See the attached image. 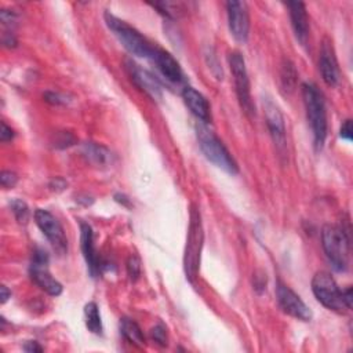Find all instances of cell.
<instances>
[{"label": "cell", "instance_id": "cell-1", "mask_svg": "<svg viewBox=\"0 0 353 353\" xmlns=\"http://www.w3.org/2000/svg\"><path fill=\"white\" fill-rule=\"evenodd\" d=\"M302 97L306 109V117L310 124L316 150L323 149L327 138V112L324 97L313 83L302 84Z\"/></svg>", "mask_w": 353, "mask_h": 353}, {"label": "cell", "instance_id": "cell-2", "mask_svg": "<svg viewBox=\"0 0 353 353\" xmlns=\"http://www.w3.org/2000/svg\"><path fill=\"white\" fill-rule=\"evenodd\" d=\"M105 23L108 28L113 32L116 39L123 45V47L133 56L149 60L155 46L134 27L128 25L126 21L117 19L111 13H105Z\"/></svg>", "mask_w": 353, "mask_h": 353}, {"label": "cell", "instance_id": "cell-3", "mask_svg": "<svg viewBox=\"0 0 353 353\" xmlns=\"http://www.w3.org/2000/svg\"><path fill=\"white\" fill-rule=\"evenodd\" d=\"M196 135L201 150L209 161H212L214 166L228 174L235 175L239 172L238 163L235 161L227 146L223 144V141L209 127L199 124L196 127Z\"/></svg>", "mask_w": 353, "mask_h": 353}, {"label": "cell", "instance_id": "cell-4", "mask_svg": "<svg viewBox=\"0 0 353 353\" xmlns=\"http://www.w3.org/2000/svg\"><path fill=\"white\" fill-rule=\"evenodd\" d=\"M323 250L337 272H345L349 268V236L343 228L326 225L321 231Z\"/></svg>", "mask_w": 353, "mask_h": 353}, {"label": "cell", "instance_id": "cell-5", "mask_svg": "<svg viewBox=\"0 0 353 353\" xmlns=\"http://www.w3.org/2000/svg\"><path fill=\"white\" fill-rule=\"evenodd\" d=\"M203 242H205V234H203L202 217L196 209H192L190 228H188L187 246H185V255H184L185 275L190 282H194L198 277L199 268H201V255H202Z\"/></svg>", "mask_w": 353, "mask_h": 353}, {"label": "cell", "instance_id": "cell-6", "mask_svg": "<svg viewBox=\"0 0 353 353\" xmlns=\"http://www.w3.org/2000/svg\"><path fill=\"white\" fill-rule=\"evenodd\" d=\"M228 61H229L231 73L234 76L239 104L246 115L255 116V106L251 100L250 79H249V73H247V68H246V61L239 52H232L229 54Z\"/></svg>", "mask_w": 353, "mask_h": 353}, {"label": "cell", "instance_id": "cell-7", "mask_svg": "<svg viewBox=\"0 0 353 353\" xmlns=\"http://www.w3.org/2000/svg\"><path fill=\"white\" fill-rule=\"evenodd\" d=\"M312 291L316 299L330 310L343 312L346 309L342 301V290L328 272H317L312 279Z\"/></svg>", "mask_w": 353, "mask_h": 353}, {"label": "cell", "instance_id": "cell-8", "mask_svg": "<svg viewBox=\"0 0 353 353\" xmlns=\"http://www.w3.org/2000/svg\"><path fill=\"white\" fill-rule=\"evenodd\" d=\"M31 279L36 283L38 287H41L43 291H46L49 295L58 297L62 293L61 283L53 277L49 269V254L38 249L34 253L31 268H30Z\"/></svg>", "mask_w": 353, "mask_h": 353}, {"label": "cell", "instance_id": "cell-9", "mask_svg": "<svg viewBox=\"0 0 353 353\" xmlns=\"http://www.w3.org/2000/svg\"><path fill=\"white\" fill-rule=\"evenodd\" d=\"M35 221L39 227V229L43 232V235L49 239L53 249L58 254H67L68 251V239L64 232V228L58 223V220L49 213L47 210L38 209L35 212Z\"/></svg>", "mask_w": 353, "mask_h": 353}, {"label": "cell", "instance_id": "cell-10", "mask_svg": "<svg viewBox=\"0 0 353 353\" xmlns=\"http://www.w3.org/2000/svg\"><path fill=\"white\" fill-rule=\"evenodd\" d=\"M276 297H277V304L284 313L302 321L312 320L313 315L309 306L299 298V295H297L290 287H287L280 282L276 286Z\"/></svg>", "mask_w": 353, "mask_h": 353}, {"label": "cell", "instance_id": "cell-11", "mask_svg": "<svg viewBox=\"0 0 353 353\" xmlns=\"http://www.w3.org/2000/svg\"><path fill=\"white\" fill-rule=\"evenodd\" d=\"M227 12H228L229 31L232 36L238 42L246 43L250 34V16H249L247 5L244 2L231 0V2L227 3Z\"/></svg>", "mask_w": 353, "mask_h": 353}, {"label": "cell", "instance_id": "cell-12", "mask_svg": "<svg viewBox=\"0 0 353 353\" xmlns=\"http://www.w3.org/2000/svg\"><path fill=\"white\" fill-rule=\"evenodd\" d=\"M264 113L266 126L269 128L271 137L280 153L286 150L287 141H286V126H284V117L279 109V106L271 101L264 100Z\"/></svg>", "mask_w": 353, "mask_h": 353}, {"label": "cell", "instance_id": "cell-13", "mask_svg": "<svg viewBox=\"0 0 353 353\" xmlns=\"http://www.w3.org/2000/svg\"><path fill=\"white\" fill-rule=\"evenodd\" d=\"M127 69L135 86L141 89L145 94H148L153 101H160L163 98L161 83L153 73L141 68L133 61H127Z\"/></svg>", "mask_w": 353, "mask_h": 353}, {"label": "cell", "instance_id": "cell-14", "mask_svg": "<svg viewBox=\"0 0 353 353\" xmlns=\"http://www.w3.org/2000/svg\"><path fill=\"white\" fill-rule=\"evenodd\" d=\"M319 69L321 73V78L326 84L335 87L339 83L341 79V72L337 61V56L334 52L332 42L330 39H324L320 47V54H319Z\"/></svg>", "mask_w": 353, "mask_h": 353}, {"label": "cell", "instance_id": "cell-15", "mask_svg": "<svg viewBox=\"0 0 353 353\" xmlns=\"http://www.w3.org/2000/svg\"><path fill=\"white\" fill-rule=\"evenodd\" d=\"M149 61L157 68L166 80L171 83H181L184 80V73L180 64L176 62V60L168 52L155 46Z\"/></svg>", "mask_w": 353, "mask_h": 353}, {"label": "cell", "instance_id": "cell-16", "mask_svg": "<svg viewBox=\"0 0 353 353\" xmlns=\"http://www.w3.org/2000/svg\"><path fill=\"white\" fill-rule=\"evenodd\" d=\"M80 246H82V253H83V257L87 262V268H89L91 276L97 277V275L101 273L102 265H101V261H100V258L97 255V251H95L93 229L86 223L80 224Z\"/></svg>", "mask_w": 353, "mask_h": 353}, {"label": "cell", "instance_id": "cell-17", "mask_svg": "<svg viewBox=\"0 0 353 353\" xmlns=\"http://www.w3.org/2000/svg\"><path fill=\"white\" fill-rule=\"evenodd\" d=\"M287 8L295 38L302 46H306L309 39V20L305 5L302 2H288Z\"/></svg>", "mask_w": 353, "mask_h": 353}, {"label": "cell", "instance_id": "cell-18", "mask_svg": "<svg viewBox=\"0 0 353 353\" xmlns=\"http://www.w3.org/2000/svg\"><path fill=\"white\" fill-rule=\"evenodd\" d=\"M185 105L190 108L192 115L203 123L212 122V108L207 98L194 87H185L183 91Z\"/></svg>", "mask_w": 353, "mask_h": 353}, {"label": "cell", "instance_id": "cell-19", "mask_svg": "<svg viewBox=\"0 0 353 353\" xmlns=\"http://www.w3.org/2000/svg\"><path fill=\"white\" fill-rule=\"evenodd\" d=\"M83 155L95 166H108L113 157L108 148L95 142H86L83 145Z\"/></svg>", "mask_w": 353, "mask_h": 353}, {"label": "cell", "instance_id": "cell-20", "mask_svg": "<svg viewBox=\"0 0 353 353\" xmlns=\"http://www.w3.org/2000/svg\"><path fill=\"white\" fill-rule=\"evenodd\" d=\"M120 332L122 335L133 345L138 346V348H144L145 346V337L142 330L139 328V326L131 320V319H122L120 321Z\"/></svg>", "mask_w": 353, "mask_h": 353}, {"label": "cell", "instance_id": "cell-21", "mask_svg": "<svg viewBox=\"0 0 353 353\" xmlns=\"http://www.w3.org/2000/svg\"><path fill=\"white\" fill-rule=\"evenodd\" d=\"M280 82H282V87L284 91L287 93H293L297 87V82H298V72L295 69V65L288 61L284 60L282 64V69H280Z\"/></svg>", "mask_w": 353, "mask_h": 353}, {"label": "cell", "instance_id": "cell-22", "mask_svg": "<svg viewBox=\"0 0 353 353\" xmlns=\"http://www.w3.org/2000/svg\"><path fill=\"white\" fill-rule=\"evenodd\" d=\"M84 319H86V327L93 334H102V321L98 305L95 302H89L84 306Z\"/></svg>", "mask_w": 353, "mask_h": 353}, {"label": "cell", "instance_id": "cell-23", "mask_svg": "<svg viewBox=\"0 0 353 353\" xmlns=\"http://www.w3.org/2000/svg\"><path fill=\"white\" fill-rule=\"evenodd\" d=\"M10 207H12V212L13 214L16 216L17 221L20 224H27L28 220H30V207L25 202L20 201V199H14L12 203H10Z\"/></svg>", "mask_w": 353, "mask_h": 353}, {"label": "cell", "instance_id": "cell-24", "mask_svg": "<svg viewBox=\"0 0 353 353\" xmlns=\"http://www.w3.org/2000/svg\"><path fill=\"white\" fill-rule=\"evenodd\" d=\"M127 273L131 282H137L141 276V261L137 255H130L127 260Z\"/></svg>", "mask_w": 353, "mask_h": 353}, {"label": "cell", "instance_id": "cell-25", "mask_svg": "<svg viewBox=\"0 0 353 353\" xmlns=\"http://www.w3.org/2000/svg\"><path fill=\"white\" fill-rule=\"evenodd\" d=\"M19 183V176L13 171H2L0 175V184L5 190H13Z\"/></svg>", "mask_w": 353, "mask_h": 353}, {"label": "cell", "instance_id": "cell-26", "mask_svg": "<svg viewBox=\"0 0 353 353\" xmlns=\"http://www.w3.org/2000/svg\"><path fill=\"white\" fill-rule=\"evenodd\" d=\"M150 335H152L153 341L157 342L159 345H161V346L167 345V330H166V327L161 323L152 328Z\"/></svg>", "mask_w": 353, "mask_h": 353}, {"label": "cell", "instance_id": "cell-27", "mask_svg": "<svg viewBox=\"0 0 353 353\" xmlns=\"http://www.w3.org/2000/svg\"><path fill=\"white\" fill-rule=\"evenodd\" d=\"M43 98L46 100V102L52 104V105H65L68 101H67V97L60 94V93H53V91H49L43 95Z\"/></svg>", "mask_w": 353, "mask_h": 353}, {"label": "cell", "instance_id": "cell-28", "mask_svg": "<svg viewBox=\"0 0 353 353\" xmlns=\"http://www.w3.org/2000/svg\"><path fill=\"white\" fill-rule=\"evenodd\" d=\"M341 138L346 139L348 142H352L353 138V130H352V120H345L343 124L341 126Z\"/></svg>", "mask_w": 353, "mask_h": 353}, {"label": "cell", "instance_id": "cell-29", "mask_svg": "<svg viewBox=\"0 0 353 353\" xmlns=\"http://www.w3.org/2000/svg\"><path fill=\"white\" fill-rule=\"evenodd\" d=\"M13 138H14V131L5 122H2V131H0V139H2V142H9Z\"/></svg>", "mask_w": 353, "mask_h": 353}, {"label": "cell", "instance_id": "cell-30", "mask_svg": "<svg viewBox=\"0 0 353 353\" xmlns=\"http://www.w3.org/2000/svg\"><path fill=\"white\" fill-rule=\"evenodd\" d=\"M67 187H68L67 181L62 180V179H60V176H57V179H54V180L50 183V188H52L53 191H56V192H61V191H64Z\"/></svg>", "mask_w": 353, "mask_h": 353}, {"label": "cell", "instance_id": "cell-31", "mask_svg": "<svg viewBox=\"0 0 353 353\" xmlns=\"http://www.w3.org/2000/svg\"><path fill=\"white\" fill-rule=\"evenodd\" d=\"M0 20H2V23L5 25H9L12 27L13 23H16V14L12 13V12H8V10H3L2 13H0Z\"/></svg>", "mask_w": 353, "mask_h": 353}, {"label": "cell", "instance_id": "cell-32", "mask_svg": "<svg viewBox=\"0 0 353 353\" xmlns=\"http://www.w3.org/2000/svg\"><path fill=\"white\" fill-rule=\"evenodd\" d=\"M342 301H343L346 309L352 308V288L350 287H348L346 290L342 291Z\"/></svg>", "mask_w": 353, "mask_h": 353}, {"label": "cell", "instance_id": "cell-33", "mask_svg": "<svg viewBox=\"0 0 353 353\" xmlns=\"http://www.w3.org/2000/svg\"><path fill=\"white\" fill-rule=\"evenodd\" d=\"M24 349H25L27 352H42V350H43V348H42L36 341H30V342H27V345L24 346Z\"/></svg>", "mask_w": 353, "mask_h": 353}, {"label": "cell", "instance_id": "cell-34", "mask_svg": "<svg viewBox=\"0 0 353 353\" xmlns=\"http://www.w3.org/2000/svg\"><path fill=\"white\" fill-rule=\"evenodd\" d=\"M3 43H5L8 47H16V46H17V39L14 38L13 34H6L5 38H3Z\"/></svg>", "mask_w": 353, "mask_h": 353}, {"label": "cell", "instance_id": "cell-35", "mask_svg": "<svg viewBox=\"0 0 353 353\" xmlns=\"http://www.w3.org/2000/svg\"><path fill=\"white\" fill-rule=\"evenodd\" d=\"M10 297H12V291L6 286L0 287V298H2V304H6Z\"/></svg>", "mask_w": 353, "mask_h": 353}, {"label": "cell", "instance_id": "cell-36", "mask_svg": "<svg viewBox=\"0 0 353 353\" xmlns=\"http://www.w3.org/2000/svg\"><path fill=\"white\" fill-rule=\"evenodd\" d=\"M115 201L122 203V205H124V206H127V207L130 206V201L124 195H115Z\"/></svg>", "mask_w": 353, "mask_h": 353}]
</instances>
